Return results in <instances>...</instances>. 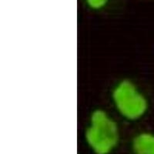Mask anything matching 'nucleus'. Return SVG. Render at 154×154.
<instances>
[{
  "instance_id": "obj_1",
  "label": "nucleus",
  "mask_w": 154,
  "mask_h": 154,
  "mask_svg": "<svg viewBox=\"0 0 154 154\" xmlns=\"http://www.w3.org/2000/svg\"><path fill=\"white\" fill-rule=\"evenodd\" d=\"M85 140L95 154H109L119 143V126L106 111L96 109L89 116Z\"/></svg>"
},
{
  "instance_id": "obj_2",
  "label": "nucleus",
  "mask_w": 154,
  "mask_h": 154,
  "mask_svg": "<svg viewBox=\"0 0 154 154\" xmlns=\"http://www.w3.org/2000/svg\"><path fill=\"white\" fill-rule=\"evenodd\" d=\"M111 99L116 112L127 121L142 119L149 109L146 96L130 79L116 82L112 89Z\"/></svg>"
},
{
  "instance_id": "obj_3",
  "label": "nucleus",
  "mask_w": 154,
  "mask_h": 154,
  "mask_svg": "<svg viewBox=\"0 0 154 154\" xmlns=\"http://www.w3.org/2000/svg\"><path fill=\"white\" fill-rule=\"evenodd\" d=\"M134 154H154V134L150 132H141L136 135L132 142Z\"/></svg>"
},
{
  "instance_id": "obj_4",
  "label": "nucleus",
  "mask_w": 154,
  "mask_h": 154,
  "mask_svg": "<svg viewBox=\"0 0 154 154\" xmlns=\"http://www.w3.org/2000/svg\"><path fill=\"white\" fill-rule=\"evenodd\" d=\"M85 1H86V5L90 9L99 10L105 7L109 0H85Z\"/></svg>"
}]
</instances>
